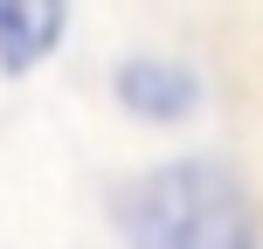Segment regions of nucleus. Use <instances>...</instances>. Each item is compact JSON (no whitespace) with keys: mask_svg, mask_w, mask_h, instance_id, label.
I'll return each instance as SVG.
<instances>
[{"mask_svg":"<svg viewBox=\"0 0 263 249\" xmlns=\"http://www.w3.org/2000/svg\"><path fill=\"white\" fill-rule=\"evenodd\" d=\"M69 35V0H0V76L42 69Z\"/></svg>","mask_w":263,"mask_h":249,"instance_id":"obj_3","label":"nucleus"},{"mask_svg":"<svg viewBox=\"0 0 263 249\" xmlns=\"http://www.w3.org/2000/svg\"><path fill=\"white\" fill-rule=\"evenodd\" d=\"M111 97H118V111H132V118H145V125H180V118L201 111V76L180 55L139 49V55H125V63L111 69Z\"/></svg>","mask_w":263,"mask_h":249,"instance_id":"obj_2","label":"nucleus"},{"mask_svg":"<svg viewBox=\"0 0 263 249\" xmlns=\"http://www.w3.org/2000/svg\"><path fill=\"white\" fill-rule=\"evenodd\" d=\"M125 249H263V208L236 166L208 152L153 159L118 187Z\"/></svg>","mask_w":263,"mask_h":249,"instance_id":"obj_1","label":"nucleus"}]
</instances>
